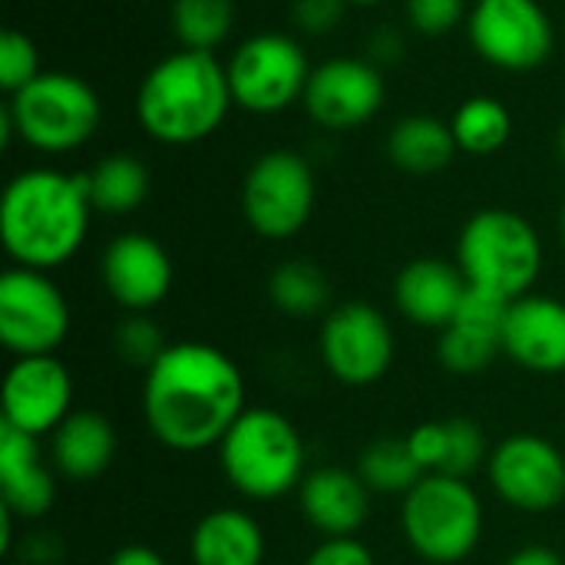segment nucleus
Segmentation results:
<instances>
[{
  "label": "nucleus",
  "instance_id": "aec40b11",
  "mask_svg": "<svg viewBox=\"0 0 565 565\" xmlns=\"http://www.w3.org/2000/svg\"><path fill=\"white\" fill-rule=\"evenodd\" d=\"M467 291L470 285L460 265L447 258H414L394 278L397 311L411 324L434 328V331H444L457 318Z\"/></svg>",
  "mask_w": 565,
  "mask_h": 565
},
{
  "label": "nucleus",
  "instance_id": "58836bf2",
  "mask_svg": "<svg viewBox=\"0 0 565 565\" xmlns=\"http://www.w3.org/2000/svg\"><path fill=\"white\" fill-rule=\"evenodd\" d=\"M507 565H565L563 556L550 546H523L510 556Z\"/></svg>",
  "mask_w": 565,
  "mask_h": 565
},
{
  "label": "nucleus",
  "instance_id": "2f4dec72",
  "mask_svg": "<svg viewBox=\"0 0 565 565\" xmlns=\"http://www.w3.org/2000/svg\"><path fill=\"white\" fill-rule=\"evenodd\" d=\"M166 338L159 331V324L149 315H126L116 328V351L126 364H136L142 371H149L159 354L166 351Z\"/></svg>",
  "mask_w": 565,
  "mask_h": 565
},
{
  "label": "nucleus",
  "instance_id": "cd10ccee",
  "mask_svg": "<svg viewBox=\"0 0 565 565\" xmlns=\"http://www.w3.org/2000/svg\"><path fill=\"white\" fill-rule=\"evenodd\" d=\"M358 473L367 483V490L381 493V497H407L427 477L424 467L414 460L407 437H401V440L384 437V440H374L371 447H364L361 460H358Z\"/></svg>",
  "mask_w": 565,
  "mask_h": 565
},
{
  "label": "nucleus",
  "instance_id": "1a4fd4ad",
  "mask_svg": "<svg viewBox=\"0 0 565 565\" xmlns=\"http://www.w3.org/2000/svg\"><path fill=\"white\" fill-rule=\"evenodd\" d=\"M242 215L265 242L295 238L315 212L318 182L311 162L295 149L262 152L242 179Z\"/></svg>",
  "mask_w": 565,
  "mask_h": 565
},
{
  "label": "nucleus",
  "instance_id": "c9c22d12",
  "mask_svg": "<svg viewBox=\"0 0 565 565\" xmlns=\"http://www.w3.org/2000/svg\"><path fill=\"white\" fill-rule=\"evenodd\" d=\"M305 565H377V559L361 540L344 536V540H321L308 553Z\"/></svg>",
  "mask_w": 565,
  "mask_h": 565
},
{
  "label": "nucleus",
  "instance_id": "9b49d317",
  "mask_svg": "<svg viewBox=\"0 0 565 565\" xmlns=\"http://www.w3.org/2000/svg\"><path fill=\"white\" fill-rule=\"evenodd\" d=\"M467 36L480 60L507 73L540 70L556 46V30L540 0H477Z\"/></svg>",
  "mask_w": 565,
  "mask_h": 565
},
{
  "label": "nucleus",
  "instance_id": "c85d7f7f",
  "mask_svg": "<svg viewBox=\"0 0 565 565\" xmlns=\"http://www.w3.org/2000/svg\"><path fill=\"white\" fill-rule=\"evenodd\" d=\"M172 36L185 50L215 53L235 26V0H172Z\"/></svg>",
  "mask_w": 565,
  "mask_h": 565
},
{
  "label": "nucleus",
  "instance_id": "ea45409f",
  "mask_svg": "<svg viewBox=\"0 0 565 565\" xmlns=\"http://www.w3.org/2000/svg\"><path fill=\"white\" fill-rule=\"evenodd\" d=\"M556 152H559V159H563L565 166V119L563 126H559V132H556Z\"/></svg>",
  "mask_w": 565,
  "mask_h": 565
},
{
  "label": "nucleus",
  "instance_id": "2eb2a0df",
  "mask_svg": "<svg viewBox=\"0 0 565 565\" xmlns=\"http://www.w3.org/2000/svg\"><path fill=\"white\" fill-rule=\"evenodd\" d=\"M0 414L3 427H13L33 440L56 434V427L73 414V377L56 354L13 358L3 377Z\"/></svg>",
  "mask_w": 565,
  "mask_h": 565
},
{
  "label": "nucleus",
  "instance_id": "f03ea898",
  "mask_svg": "<svg viewBox=\"0 0 565 565\" xmlns=\"http://www.w3.org/2000/svg\"><path fill=\"white\" fill-rule=\"evenodd\" d=\"M89 218L93 202L86 179L63 169H23L0 195V242L20 268H63L83 248Z\"/></svg>",
  "mask_w": 565,
  "mask_h": 565
},
{
  "label": "nucleus",
  "instance_id": "f8f14e48",
  "mask_svg": "<svg viewBox=\"0 0 565 565\" xmlns=\"http://www.w3.org/2000/svg\"><path fill=\"white\" fill-rule=\"evenodd\" d=\"M318 354L341 387H371L394 364V328L374 305L344 301L324 315Z\"/></svg>",
  "mask_w": 565,
  "mask_h": 565
},
{
  "label": "nucleus",
  "instance_id": "79ce46f5",
  "mask_svg": "<svg viewBox=\"0 0 565 565\" xmlns=\"http://www.w3.org/2000/svg\"><path fill=\"white\" fill-rule=\"evenodd\" d=\"M559 228H563V242H565V205H563V215H559Z\"/></svg>",
  "mask_w": 565,
  "mask_h": 565
},
{
  "label": "nucleus",
  "instance_id": "a878e982",
  "mask_svg": "<svg viewBox=\"0 0 565 565\" xmlns=\"http://www.w3.org/2000/svg\"><path fill=\"white\" fill-rule=\"evenodd\" d=\"M450 129L457 139V149L467 156H493L500 152L513 136V113L497 96H467L454 116Z\"/></svg>",
  "mask_w": 565,
  "mask_h": 565
},
{
  "label": "nucleus",
  "instance_id": "a211bd4d",
  "mask_svg": "<svg viewBox=\"0 0 565 565\" xmlns=\"http://www.w3.org/2000/svg\"><path fill=\"white\" fill-rule=\"evenodd\" d=\"M503 358L533 374H563L565 301L533 291L510 301L503 324Z\"/></svg>",
  "mask_w": 565,
  "mask_h": 565
},
{
  "label": "nucleus",
  "instance_id": "473e14b6",
  "mask_svg": "<svg viewBox=\"0 0 565 565\" xmlns=\"http://www.w3.org/2000/svg\"><path fill=\"white\" fill-rule=\"evenodd\" d=\"M404 17L420 36H447L457 26H467V0H404Z\"/></svg>",
  "mask_w": 565,
  "mask_h": 565
},
{
  "label": "nucleus",
  "instance_id": "bb28decb",
  "mask_svg": "<svg viewBox=\"0 0 565 565\" xmlns=\"http://www.w3.org/2000/svg\"><path fill=\"white\" fill-rule=\"evenodd\" d=\"M268 298L288 318H315V315L328 311L331 285H328V275L315 262L288 258L271 271Z\"/></svg>",
  "mask_w": 565,
  "mask_h": 565
},
{
  "label": "nucleus",
  "instance_id": "7ed1b4c3",
  "mask_svg": "<svg viewBox=\"0 0 565 565\" xmlns=\"http://www.w3.org/2000/svg\"><path fill=\"white\" fill-rule=\"evenodd\" d=\"M225 63L202 50H172L136 89L139 129L159 146H195L215 136L232 109Z\"/></svg>",
  "mask_w": 565,
  "mask_h": 565
},
{
  "label": "nucleus",
  "instance_id": "72a5a7b5",
  "mask_svg": "<svg viewBox=\"0 0 565 565\" xmlns=\"http://www.w3.org/2000/svg\"><path fill=\"white\" fill-rule=\"evenodd\" d=\"M348 10V0H295L291 3V20L301 33L308 36H324L338 30L341 17Z\"/></svg>",
  "mask_w": 565,
  "mask_h": 565
},
{
  "label": "nucleus",
  "instance_id": "f257e3e1",
  "mask_svg": "<svg viewBox=\"0 0 565 565\" xmlns=\"http://www.w3.org/2000/svg\"><path fill=\"white\" fill-rule=\"evenodd\" d=\"M245 411L248 394L242 367L215 344L175 341L146 371V427L175 454H202L218 447Z\"/></svg>",
  "mask_w": 565,
  "mask_h": 565
},
{
  "label": "nucleus",
  "instance_id": "4468645a",
  "mask_svg": "<svg viewBox=\"0 0 565 565\" xmlns=\"http://www.w3.org/2000/svg\"><path fill=\"white\" fill-rule=\"evenodd\" d=\"M387 99V83L367 56H331L308 76L301 106L318 129L351 132L367 126Z\"/></svg>",
  "mask_w": 565,
  "mask_h": 565
},
{
  "label": "nucleus",
  "instance_id": "dca6fc26",
  "mask_svg": "<svg viewBox=\"0 0 565 565\" xmlns=\"http://www.w3.org/2000/svg\"><path fill=\"white\" fill-rule=\"evenodd\" d=\"M99 278L106 295L126 315H149L172 291V258L146 232L116 235L99 255Z\"/></svg>",
  "mask_w": 565,
  "mask_h": 565
},
{
  "label": "nucleus",
  "instance_id": "ddd939ff",
  "mask_svg": "<svg viewBox=\"0 0 565 565\" xmlns=\"http://www.w3.org/2000/svg\"><path fill=\"white\" fill-rule=\"evenodd\" d=\"M487 480L520 513L543 516L565 500V450L540 434H513L490 450Z\"/></svg>",
  "mask_w": 565,
  "mask_h": 565
},
{
  "label": "nucleus",
  "instance_id": "f3484780",
  "mask_svg": "<svg viewBox=\"0 0 565 565\" xmlns=\"http://www.w3.org/2000/svg\"><path fill=\"white\" fill-rule=\"evenodd\" d=\"M510 301L470 288L457 318L437 338V361L450 374H480L503 354V324Z\"/></svg>",
  "mask_w": 565,
  "mask_h": 565
},
{
  "label": "nucleus",
  "instance_id": "393cba45",
  "mask_svg": "<svg viewBox=\"0 0 565 565\" xmlns=\"http://www.w3.org/2000/svg\"><path fill=\"white\" fill-rule=\"evenodd\" d=\"M83 179L99 215H132L149 199V169L132 152L103 156Z\"/></svg>",
  "mask_w": 565,
  "mask_h": 565
},
{
  "label": "nucleus",
  "instance_id": "7c9ffc66",
  "mask_svg": "<svg viewBox=\"0 0 565 565\" xmlns=\"http://www.w3.org/2000/svg\"><path fill=\"white\" fill-rule=\"evenodd\" d=\"M43 73L40 66V50L23 30H3L0 36V89L13 96L26 83H33Z\"/></svg>",
  "mask_w": 565,
  "mask_h": 565
},
{
  "label": "nucleus",
  "instance_id": "f704fd0d",
  "mask_svg": "<svg viewBox=\"0 0 565 565\" xmlns=\"http://www.w3.org/2000/svg\"><path fill=\"white\" fill-rule=\"evenodd\" d=\"M407 447H411L414 460L424 467V473H440L444 454H447V424H444V420L417 424V427L407 434Z\"/></svg>",
  "mask_w": 565,
  "mask_h": 565
},
{
  "label": "nucleus",
  "instance_id": "9d476101",
  "mask_svg": "<svg viewBox=\"0 0 565 565\" xmlns=\"http://www.w3.org/2000/svg\"><path fill=\"white\" fill-rule=\"evenodd\" d=\"M70 334V305L50 271L7 268L0 275V344L13 358L56 354Z\"/></svg>",
  "mask_w": 565,
  "mask_h": 565
},
{
  "label": "nucleus",
  "instance_id": "4c0bfd02",
  "mask_svg": "<svg viewBox=\"0 0 565 565\" xmlns=\"http://www.w3.org/2000/svg\"><path fill=\"white\" fill-rule=\"evenodd\" d=\"M106 565H169L152 546H142V543H129V546H122V550H116L113 556H109V563Z\"/></svg>",
  "mask_w": 565,
  "mask_h": 565
},
{
  "label": "nucleus",
  "instance_id": "6e6552de",
  "mask_svg": "<svg viewBox=\"0 0 565 565\" xmlns=\"http://www.w3.org/2000/svg\"><path fill=\"white\" fill-rule=\"evenodd\" d=\"M311 70L298 36L281 30L252 33L225 63L232 103L252 116H278L301 103Z\"/></svg>",
  "mask_w": 565,
  "mask_h": 565
},
{
  "label": "nucleus",
  "instance_id": "39448f33",
  "mask_svg": "<svg viewBox=\"0 0 565 565\" xmlns=\"http://www.w3.org/2000/svg\"><path fill=\"white\" fill-rule=\"evenodd\" d=\"M215 450L228 487L252 503H275L308 477L305 437L275 407H248Z\"/></svg>",
  "mask_w": 565,
  "mask_h": 565
},
{
  "label": "nucleus",
  "instance_id": "6ab92c4d",
  "mask_svg": "<svg viewBox=\"0 0 565 565\" xmlns=\"http://www.w3.org/2000/svg\"><path fill=\"white\" fill-rule=\"evenodd\" d=\"M371 497L361 473L344 467H318L298 487L301 516L324 540L358 536L371 516Z\"/></svg>",
  "mask_w": 565,
  "mask_h": 565
},
{
  "label": "nucleus",
  "instance_id": "5701e85b",
  "mask_svg": "<svg viewBox=\"0 0 565 565\" xmlns=\"http://www.w3.org/2000/svg\"><path fill=\"white\" fill-rule=\"evenodd\" d=\"M116 457V430L96 411H73L53 434V467L66 480H96Z\"/></svg>",
  "mask_w": 565,
  "mask_h": 565
},
{
  "label": "nucleus",
  "instance_id": "a19ab883",
  "mask_svg": "<svg viewBox=\"0 0 565 565\" xmlns=\"http://www.w3.org/2000/svg\"><path fill=\"white\" fill-rule=\"evenodd\" d=\"M387 0H348V7H381Z\"/></svg>",
  "mask_w": 565,
  "mask_h": 565
},
{
  "label": "nucleus",
  "instance_id": "423d86ee",
  "mask_svg": "<svg viewBox=\"0 0 565 565\" xmlns=\"http://www.w3.org/2000/svg\"><path fill=\"white\" fill-rule=\"evenodd\" d=\"M457 265L470 288L516 301L540 281L543 238L526 215L490 205L463 222L457 238Z\"/></svg>",
  "mask_w": 565,
  "mask_h": 565
},
{
  "label": "nucleus",
  "instance_id": "e433bc0d",
  "mask_svg": "<svg viewBox=\"0 0 565 565\" xmlns=\"http://www.w3.org/2000/svg\"><path fill=\"white\" fill-rule=\"evenodd\" d=\"M404 53V36L397 30H377L371 40H367V60L384 66L391 60H397Z\"/></svg>",
  "mask_w": 565,
  "mask_h": 565
},
{
  "label": "nucleus",
  "instance_id": "b1692460",
  "mask_svg": "<svg viewBox=\"0 0 565 565\" xmlns=\"http://www.w3.org/2000/svg\"><path fill=\"white\" fill-rule=\"evenodd\" d=\"M384 149L387 159L407 175H437L460 152L450 122L430 113H414L397 119L384 139Z\"/></svg>",
  "mask_w": 565,
  "mask_h": 565
},
{
  "label": "nucleus",
  "instance_id": "c756f323",
  "mask_svg": "<svg viewBox=\"0 0 565 565\" xmlns=\"http://www.w3.org/2000/svg\"><path fill=\"white\" fill-rule=\"evenodd\" d=\"M444 424H447V454H444L440 473L470 480V473H477L490 460L483 427L477 420H467V417H450Z\"/></svg>",
  "mask_w": 565,
  "mask_h": 565
},
{
  "label": "nucleus",
  "instance_id": "412c9836",
  "mask_svg": "<svg viewBox=\"0 0 565 565\" xmlns=\"http://www.w3.org/2000/svg\"><path fill=\"white\" fill-rule=\"evenodd\" d=\"M56 500L53 473L40 460L33 437L0 424V503L17 520H40Z\"/></svg>",
  "mask_w": 565,
  "mask_h": 565
},
{
  "label": "nucleus",
  "instance_id": "20e7f679",
  "mask_svg": "<svg viewBox=\"0 0 565 565\" xmlns=\"http://www.w3.org/2000/svg\"><path fill=\"white\" fill-rule=\"evenodd\" d=\"M0 142L13 136L43 156H66L83 149L103 122L99 93L76 73L43 70L33 83L7 96Z\"/></svg>",
  "mask_w": 565,
  "mask_h": 565
},
{
  "label": "nucleus",
  "instance_id": "0eeeda50",
  "mask_svg": "<svg viewBox=\"0 0 565 565\" xmlns=\"http://www.w3.org/2000/svg\"><path fill=\"white\" fill-rule=\"evenodd\" d=\"M401 530L424 563L457 565L480 546L483 503L467 480L427 473L401 503Z\"/></svg>",
  "mask_w": 565,
  "mask_h": 565
},
{
  "label": "nucleus",
  "instance_id": "4be33fe9",
  "mask_svg": "<svg viewBox=\"0 0 565 565\" xmlns=\"http://www.w3.org/2000/svg\"><path fill=\"white\" fill-rule=\"evenodd\" d=\"M268 540L262 523L238 507L205 513L189 540L192 565H265Z\"/></svg>",
  "mask_w": 565,
  "mask_h": 565
}]
</instances>
